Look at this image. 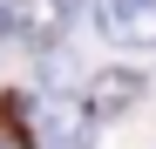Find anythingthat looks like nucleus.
<instances>
[{
	"mask_svg": "<svg viewBox=\"0 0 156 149\" xmlns=\"http://www.w3.org/2000/svg\"><path fill=\"white\" fill-rule=\"evenodd\" d=\"M95 115H122V109H136L143 102V74L136 68H109V74H95Z\"/></svg>",
	"mask_w": 156,
	"mask_h": 149,
	"instance_id": "7ed1b4c3",
	"label": "nucleus"
},
{
	"mask_svg": "<svg viewBox=\"0 0 156 149\" xmlns=\"http://www.w3.org/2000/svg\"><path fill=\"white\" fill-rule=\"evenodd\" d=\"M68 14H75V0H7L0 7V27H7L20 47H55L61 34H68Z\"/></svg>",
	"mask_w": 156,
	"mask_h": 149,
	"instance_id": "f257e3e1",
	"label": "nucleus"
},
{
	"mask_svg": "<svg viewBox=\"0 0 156 149\" xmlns=\"http://www.w3.org/2000/svg\"><path fill=\"white\" fill-rule=\"evenodd\" d=\"M88 14L109 47H129V54L156 47V0H88Z\"/></svg>",
	"mask_w": 156,
	"mask_h": 149,
	"instance_id": "f03ea898",
	"label": "nucleus"
}]
</instances>
